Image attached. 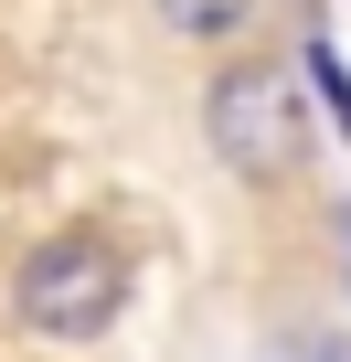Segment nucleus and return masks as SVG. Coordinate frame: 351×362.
<instances>
[{
    "label": "nucleus",
    "mask_w": 351,
    "mask_h": 362,
    "mask_svg": "<svg viewBox=\"0 0 351 362\" xmlns=\"http://www.w3.org/2000/svg\"><path fill=\"white\" fill-rule=\"evenodd\" d=\"M117 298H128V267H117L107 235H54V245H32V256H22V288H11L22 330H43V341H96V330L117 320Z\"/></svg>",
    "instance_id": "1"
},
{
    "label": "nucleus",
    "mask_w": 351,
    "mask_h": 362,
    "mask_svg": "<svg viewBox=\"0 0 351 362\" xmlns=\"http://www.w3.org/2000/svg\"><path fill=\"white\" fill-rule=\"evenodd\" d=\"M203 128H213V160L245 170V181H277V170L298 160V96H287V75H266V64L213 75Z\"/></svg>",
    "instance_id": "2"
},
{
    "label": "nucleus",
    "mask_w": 351,
    "mask_h": 362,
    "mask_svg": "<svg viewBox=\"0 0 351 362\" xmlns=\"http://www.w3.org/2000/svg\"><path fill=\"white\" fill-rule=\"evenodd\" d=\"M245 11H256V0H160V22H170V33H192V43H213V33H234Z\"/></svg>",
    "instance_id": "3"
},
{
    "label": "nucleus",
    "mask_w": 351,
    "mask_h": 362,
    "mask_svg": "<svg viewBox=\"0 0 351 362\" xmlns=\"http://www.w3.org/2000/svg\"><path fill=\"white\" fill-rule=\"evenodd\" d=\"M309 75H319V107H330L340 139H351V64H340V43H309Z\"/></svg>",
    "instance_id": "4"
},
{
    "label": "nucleus",
    "mask_w": 351,
    "mask_h": 362,
    "mask_svg": "<svg viewBox=\"0 0 351 362\" xmlns=\"http://www.w3.org/2000/svg\"><path fill=\"white\" fill-rule=\"evenodd\" d=\"M340 245H351V214H340Z\"/></svg>",
    "instance_id": "5"
}]
</instances>
